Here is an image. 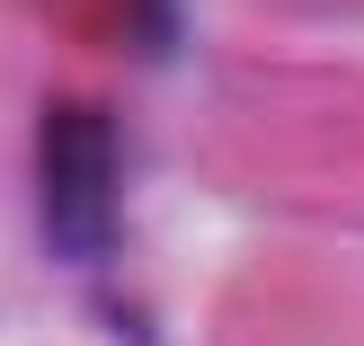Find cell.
Returning <instances> with one entry per match:
<instances>
[{
    "mask_svg": "<svg viewBox=\"0 0 364 346\" xmlns=\"http://www.w3.org/2000/svg\"><path fill=\"white\" fill-rule=\"evenodd\" d=\"M36 222L63 266H98L124 231V134L98 107H53L36 134Z\"/></svg>",
    "mask_w": 364,
    "mask_h": 346,
    "instance_id": "6da1fadb",
    "label": "cell"
},
{
    "mask_svg": "<svg viewBox=\"0 0 364 346\" xmlns=\"http://www.w3.org/2000/svg\"><path fill=\"white\" fill-rule=\"evenodd\" d=\"M71 9L107 18L116 45H142V53H169L178 45V0H71Z\"/></svg>",
    "mask_w": 364,
    "mask_h": 346,
    "instance_id": "7a4b0ae2",
    "label": "cell"
}]
</instances>
